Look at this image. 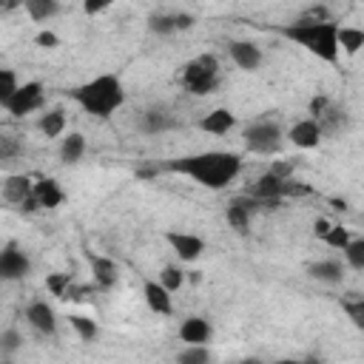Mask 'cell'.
Listing matches in <instances>:
<instances>
[{
    "label": "cell",
    "mask_w": 364,
    "mask_h": 364,
    "mask_svg": "<svg viewBox=\"0 0 364 364\" xmlns=\"http://www.w3.org/2000/svg\"><path fill=\"white\" fill-rule=\"evenodd\" d=\"M239 364H262L259 358H245V361H239Z\"/></svg>",
    "instance_id": "obj_42"
},
{
    "label": "cell",
    "mask_w": 364,
    "mask_h": 364,
    "mask_svg": "<svg viewBox=\"0 0 364 364\" xmlns=\"http://www.w3.org/2000/svg\"><path fill=\"white\" fill-rule=\"evenodd\" d=\"M142 299H145L148 310L156 313V316H171V313H173V296H171L156 279H145V284H142Z\"/></svg>",
    "instance_id": "obj_17"
},
{
    "label": "cell",
    "mask_w": 364,
    "mask_h": 364,
    "mask_svg": "<svg viewBox=\"0 0 364 364\" xmlns=\"http://www.w3.org/2000/svg\"><path fill=\"white\" fill-rule=\"evenodd\" d=\"M219 77H222L219 57H216V54H199V57H193V60H188V63L182 65L179 82H182V88H185L188 94L205 97V94L216 91Z\"/></svg>",
    "instance_id": "obj_4"
},
{
    "label": "cell",
    "mask_w": 364,
    "mask_h": 364,
    "mask_svg": "<svg viewBox=\"0 0 364 364\" xmlns=\"http://www.w3.org/2000/svg\"><path fill=\"white\" fill-rule=\"evenodd\" d=\"M316 125H318V131H321V136H333V134H338V131H347L350 128V114H347V108H338L333 100H330V105L313 119Z\"/></svg>",
    "instance_id": "obj_18"
},
{
    "label": "cell",
    "mask_w": 364,
    "mask_h": 364,
    "mask_svg": "<svg viewBox=\"0 0 364 364\" xmlns=\"http://www.w3.org/2000/svg\"><path fill=\"white\" fill-rule=\"evenodd\" d=\"M31 199H34V208L37 210H54V208H60L65 202V191H63V185L57 179L43 176V179H34Z\"/></svg>",
    "instance_id": "obj_12"
},
{
    "label": "cell",
    "mask_w": 364,
    "mask_h": 364,
    "mask_svg": "<svg viewBox=\"0 0 364 364\" xmlns=\"http://www.w3.org/2000/svg\"><path fill=\"white\" fill-rule=\"evenodd\" d=\"M330 225H333V222H330V219H324V216H318V219H316V222H313V233H316V236H318V239H321V236H324V233H327V230H330Z\"/></svg>",
    "instance_id": "obj_39"
},
{
    "label": "cell",
    "mask_w": 364,
    "mask_h": 364,
    "mask_svg": "<svg viewBox=\"0 0 364 364\" xmlns=\"http://www.w3.org/2000/svg\"><path fill=\"white\" fill-rule=\"evenodd\" d=\"M233 125H236V114H233L230 108H213V111H208V114L199 119V128H202L205 134H213V136L230 134Z\"/></svg>",
    "instance_id": "obj_20"
},
{
    "label": "cell",
    "mask_w": 364,
    "mask_h": 364,
    "mask_svg": "<svg viewBox=\"0 0 364 364\" xmlns=\"http://www.w3.org/2000/svg\"><path fill=\"white\" fill-rule=\"evenodd\" d=\"M23 154V139L11 131H0V162L17 159Z\"/></svg>",
    "instance_id": "obj_32"
},
{
    "label": "cell",
    "mask_w": 364,
    "mask_h": 364,
    "mask_svg": "<svg viewBox=\"0 0 364 364\" xmlns=\"http://www.w3.org/2000/svg\"><path fill=\"white\" fill-rule=\"evenodd\" d=\"M173 125H176V119H173V114H171L168 105H151V108L139 111V117H136V131L139 134H148V136L165 134Z\"/></svg>",
    "instance_id": "obj_9"
},
{
    "label": "cell",
    "mask_w": 364,
    "mask_h": 364,
    "mask_svg": "<svg viewBox=\"0 0 364 364\" xmlns=\"http://www.w3.org/2000/svg\"><path fill=\"white\" fill-rule=\"evenodd\" d=\"M65 128H68V117H65V108H63V105H51V108H46V111L37 117V131H40L46 139L63 136Z\"/></svg>",
    "instance_id": "obj_19"
},
{
    "label": "cell",
    "mask_w": 364,
    "mask_h": 364,
    "mask_svg": "<svg viewBox=\"0 0 364 364\" xmlns=\"http://www.w3.org/2000/svg\"><path fill=\"white\" fill-rule=\"evenodd\" d=\"M284 185H287V179H279V176H273V173H262L259 179H256V185H253V191H250V199L259 205V202H264V205H279L282 199H284Z\"/></svg>",
    "instance_id": "obj_14"
},
{
    "label": "cell",
    "mask_w": 364,
    "mask_h": 364,
    "mask_svg": "<svg viewBox=\"0 0 364 364\" xmlns=\"http://www.w3.org/2000/svg\"><path fill=\"white\" fill-rule=\"evenodd\" d=\"M17 85H20V80H17L14 68H3L0 65V105H6V100L17 91Z\"/></svg>",
    "instance_id": "obj_35"
},
{
    "label": "cell",
    "mask_w": 364,
    "mask_h": 364,
    "mask_svg": "<svg viewBox=\"0 0 364 364\" xmlns=\"http://www.w3.org/2000/svg\"><path fill=\"white\" fill-rule=\"evenodd\" d=\"M179 338L185 344H193V347H208L213 338V324L205 316H188L179 324Z\"/></svg>",
    "instance_id": "obj_13"
},
{
    "label": "cell",
    "mask_w": 364,
    "mask_h": 364,
    "mask_svg": "<svg viewBox=\"0 0 364 364\" xmlns=\"http://www.w3.org/2000/svg\"><path fill=\"white\" fill-rule=\"evenodd\" d=\"M350 239H353V236H350V230H347L341 222H338V225H330V230L321 236V242L330 245V247H336V250H344Z\"/></svg>",
    "instance_id": "obj_33"
},
{
    "label": "cell",
    "mask_w": 364,
    "mask_h": 364,
    "mask_svg": "<svg viewBox=\"0 0 364 364\" xmlns=\"http://www.w3.org/2000/svg\"><path fill=\"white\" fill-rule=\"evenodd\" d=\"M60 3L57 0H23V11L34 20V23H48L51 17L60 14Z\"/></svg>",
    "instance_id": "obj_25"
},
{
    "label": "cell",
    "mask_w": 364,
    "mask_h": 364,
    "mask_svg": "<svg viewBox=\"0 0 364 364\" xmlns=\"http://www.w3.org/2000/svg\"><path fill=\"white\" fill-rule=\"evenodd\" d=\"M165 242L171 245V250L182 259V262H196L205 253V239L191 233V230H168Z\"/></svg>",
    "instance_id": "obj_10"
},
{
    "label": "cell",
    "mask_w": 364,
    "mask_h": 364,
    "mask_svg": "<svg viewBox=\"0 0 364 364\" xmlns=\"http://www.w3.org/2000/svg\"><path fill=\"white\" fill-rule=\"evenodd\" d=\"M31 273V259L28 253L17 245L9 242L0 247V282H20Z\"/></svg>",
    "instance_id": "obj_7"
},
{
    "label": "cell",
    "mask_w": 364,
    "mask_h": 364,
    "mask_svg": "<svg viewBox=\"0 0 364 364\" xmlns=\"http://www.w3.org/2000/svg\"><path fill=\"white\" fill-rule=\"evenodd\" d=\"M162 171L182 173L208 191H222L242 173V156L236 151H202V154L168 159Z\"/></svg>",
    "instance_id": "obj_1"
},
{
    "label": "cell",
    "mask_w": 364,
    "mask_h": 364,
    "mask_svg": "<svg viewBox=\"0 0 364 364\" xmlns=\"http://www.w3.org/2000/svg\"><path fill=\"white\" fill-rule=\"evenodd\" d=\"M46 287L51 290V296L65 299V293H68V287H71V279H68V273H51V276L46 279Z\"/></svg>",
    "instance_id": "obj_36"
},
{
    "label": "cell",
    "mask_w": 364,
    "mask_h": 364,
    "mask_svg": "<svg viewBox=\"0 0 364 364\" xmlns=\"http://www.w3.org/2000/svg\"><path fill=\"white\" fill-rule=\"evenodd\" d=\"M290 43L301 46L304 51H310L313 57L324 60V63H338L341 51H338V26L333 20H293L284 23L279 28Z\"/></svg>",
    "instance_id": "obj_3"
},
{
    "label": "cell",
    "mask_w": 364,
    "mask_h": 364,
    "mask_svg": "<svg viewBox=\"0 0 364 364\" xmlns=\"http://www.w3.org/2000/svg\"><path fill=\"white\" fill-rule=\"evenodd\" d=\"M31 193H34V179L26 176V173H11L6 176L3 182V199L17 205V208H26L31 202Z\"/></svg>",
    "instance_id": "obj_15"
},
{
    "label": "cell",
    "mask_w": 364,
    "mask_h": 364,
    "mask_svg": "<svg viewBox=\"0 0 364 364\" xmlns=\"http://www.w3.org/2000/svg\"><path fill=\"white\" fill-rule=\"evenodd\" d=\"M341 253L353 270H364V239H350Z\"/></svg>",
    "instance_id": "obj_34"
},
{
    "label": "cell",
    "mask_w": 364,
    "mask_h": 364,
    "mask_svg": "<svg viewBox=\"0 0 364 364\" xmlns=\"http://www.w3.org/2000/svg\"><path fill=\"white\" fill-rule=\"evenodd\" d=\"M344 310L350 313V318H353V324H355V327H364V299L347 301V304H344Z\"/></svg>",
    "instance_id": "obj_37"
},
{
    "label": "cell",
    "mask_w": 364,
    "mask_h": 364,
    "mask_svg": "<svg viewBox=\"0 0 364 364\" xmlns=\"http://www.w3.org/2000/svg\"><path fill=\"white\" fill-rule=\"evenodd\" d=\"M0 364H11V361H0Z\"/></svg>",
    "instance_id": "obj_43"
},
{
    "label": "cell",
    "mask_w": 364,
    "mask_h": 364,
    "mask_svg": "<svg viewBox=\"0 0 364 364\" xmlns=\"http://www.w3.org/2000/svg\"><path fill=\"white\" fill-rule=\"evenodd\" d=\"M242 142H245V151H250V154L273 156V154H282V148H284V131L276 119L259 117L242 128Z\"/></svg>",
    "instance_id": "obj_5"
},
{
    "label": "cell",
    "mask_w": 364,
    "mask_h": 364,
    "mask_svg": "<svg viewBox=\"0 0 364 364\" xmlns=\"http://www.w3.org/2000/svg\"><path fill=\"white\" fill-rule=\"evenodd\" d=\"M91 279L100 290H111L119 279V267L111 256H91Z\"/></svg>",
    "instance_id": "obj_22"
},
{
    "label": "cell",
    "mask_w": 364,
    "mask_h": 364,
    "mask_svg": "<svg viewBox=\"0 0 364 364\" xmlns=\"http://www.w3.org/2000/svg\"><path fill=\"white\" fill-rule=\"evenodd\" d=\"M60 40H57V34H51V31H43V34H37V46H43V48H54Z\"/></svg>",
    "instance_id": "obj_38"
},
{
    "label": "cell",
    "mask_w": 364,
    "mask_h": 364,
    "mask_svg": "<svg viewBox=\"0 0 364 364\" xmlns=\"http://www.w3.org/2000/svg\"><path fill=\"white\" fill-rule=\"evenodd\" d=\"M307 276H310L313 282H321V284H341L344 267H341V262H336V259H318V262L307 264Z\"/></svg>",
    "instance_id": "obj_23"
},
{
    "label": "cell",
    "mask_w": 364,
    "mask_h": 364,
    "mask_svg": "<svg viewBox=\"0 0 364 364\" xmlns=\"http://www.w3.org/2000/svg\"><path fill=\"white\" fill-rule=\"evenodd\" d=\"M105 9H108V3H85V6H82L85 14H100V11H105Z\"/></svg>",
    "instance_id": "obj_41"
},
{
    "label": "cell",
    "mask_w": 364,
    "mask_h": 364,
    "mask_svg": "<svg viewBox=\"0 0 364 364\" xmlns=\"http://www.w3.org/2000/svg\"><path fill=\"white\" fill-rule=\"evenodd\" d=\"M228 54H230V60L242 71H259L262 68V60H264L259 43H253V40H230L228 43Z\"/></svg>",
    "instance_id": "obj_11"
},
{
    "label": "cell",
    "mask_w": 364,
    "mask_h": 364,
    "mask_svg": "<svg viewBox=\"0 0 364 364\" xmlns=\"http://www.w3.org/2000/svg\"><path fill=\"white\" fill-rule=\"evenodd\" d=\"M125 85L117 74H97L71 91V100L97 119H108L111 114H117L125 105Z\"/></svg>",
    "instance_id": "obj_2"
},
{
    "label": "cell",
    "mask_w": 364,
    "mask_h": 364,
    "mask_svg": "<svg viewBox=\"0 0 364 364\" xmlns=\"http://www.w3.org/2000/svg\"><path fill=\"white\" fill-rule=\"evenodd\" d=\"M185 279H188V276H185V270H182L179 264H165V267L159 270V279H156V282H159L168 293H176V290L185 284Z\"/></svg>",
    "instance_id": "obj_30"
},
{
    "label": "cell",
    "mask_w": 364,
    "mask_h": 364,
    "mask_svg": "<svg viewBox=\"0 0 364 364\" xmlns=\"http://www.w3.org/2000/svg\"><path fill=\"white\" fill-rule=\"evenodd\" d=\"M270 364H318V358H276Z\"/></svg>",
    "instance_id": "obj_40"
},
{
    "label": "cell",
    "mask_w": 364,
    "mask_h": 364,
    "mask_svg": "<svg viewBox=\"0 0 364 364\" xmlns=\"http://www.w3.org/2000/svg\"><path fill=\"white\" fill-rule=\"evenodd\" d=\"M85 154V136L80 131H68L60 136V162L63 165H77Z\"/></svg>",
    "instance_id": "obj_24"
},
{
    "label": "cell",
    "mask_w": 364,
    "mask_h": 364,
    "mask_svg": "<svg viewBox=\"0 0 364 364\" xmlns=\"http://www.w3.org/2000/svg\"><path fill=\"white\" fill-rule=\"evenodd\" d=\"M26 321H28V327H31L34 333H40V336H46V338L57 336V327H60L57 313H54V307H51L46 299H34V301L26 304Z\"/></svg>",
    "instance_id": "obj_8"
},
{
    "label": "cell",
    "mask_w": 364,
    "mask_h": 364,
    "mask_svg": "<svg viewBox=\"0 0 364 364\" xmlns=\"http://www.w3.org/2000/svg\"><path fill=\"white\" fill-rule=\"evenodd\" d=\"M213 355L208 347H193V344H185L179 353H176V364H210Z\"/></svg>",
    "instance_id": "obj_31"
},
{
    "label": "cell",
    "mask_w": 364,
    "mask_h": 364,
    "mask_svg": "<svg viewBox=\"0 0 364 364\" xmlns=\"http://www.w3.org/2000/svg\"><path fill=\"white\" fill-rule=\"evenodd\" d=\"M20 347H23V333L17 327L0 330V361H9L14 353H20Z\"/></svg>",
    "instance_id": "obj_29"
},
{
    "label": "cell",
    "mask_w": 364,
    "mask_h": 364,
    "mask_svg": "<svg viewBox=\"0 0 364 364\" xmlns=\"http://www.w3.org/2000/svg\"><path fill=\"white\" fill-rule=\"evenodd\" d=\"M364 46V28L358 26H338V51L344 54H358Z\"/></svg>",
    "instance_id": "obj_26"
},
{
    "label": "cell",
    "mask_w": 364,
    "mask_h": 364,
    "mask_svg": "<svg viewBox=\"0 0 364 364\" xmlns=\"http://www.w3.org/2000/svg\"><path fill=\"white\" fill-rule=\"evenodd\" d=\"M253 210H256V202L239 196V199H233V202L225 208V219H228V225H230L236 233H247L250 219H253Z\"/></svg>",
    "instance_id": "obj_21"
},
{
    "label": "cell",
    "mask_w": 364,
    "mask_h": 364,
    "mask_svg": "<svg viewBox=\"0 0 364 364\" xmlns=\"http://www.w3.org/2000/svg\"><path fill=\"white\" fill-rule=\"evenodd\" d=\"M68 324L74 327V333H77V336H80V341H85V344L97 341V336H100V324H97L91 316L74 313V316H68Z\"/></svg>",
    "instance_id": "obj_28"
},
{
    "label": "cell",
    "mask_w": 364,
    "mask_h": 364,
    "mask_svg": "<svg viewBox=\"0 0 364 364\" xmlns=\"http://www.w3.org/2000/svg\"><path fill=\"white\" fill-rule=\"evenodd\" d=\"M43 100H46V88H43V82L28 80V82H20V85H17V91L6 100L3 108H6L11 117H26V114L40 111V108H43Z\"/></svg>",
    "instance_id": "obj_6"
},
{
    "label": "cell",
    "mask_w": 364,
    "mask_h": 364,
    "mask_svg": "<svg viewBox=\"0 0 364 364\" xmlns=\"http://www.w3.org/2000/svg\"><path fill=\"white\" fill-rule=\"evenodd\" d=\"M148 28L159 37H168V34H176V11H151L148 14Z\"/></svg>",
    "instance_id": "obj_27"
},
{
    "label": "cell",
    "mask_w": 364,
    "mask_h": 364,
    "mask_svg": "<svg viewBox=\"0 0 364 364\" xmlns=\"http://www.w3.org/2000/svg\"><path fill=\"white\" fill-rule=\"evenodd\" d=\"M284 136H287V139H290L296 148H301V151L318 148V142L324 139V136H321V131H318V125H316L310 117H304V119H296Z\"/></svg>",
    "instance_id": "obj_16"
}]
</instances>
